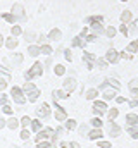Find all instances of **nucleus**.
<instances>
[{
	"mask_svg": "<svg viewBox=\"0 0 138 148\" xmlns=\"http://www.w3.org/2000/svg\"><path fill=\"white\" fill-rule=\"evenodd\" d=\"M10 98H12V102H14L17 107H23V105H26V103H28L26 93L23 91V88H21V86H12V88H10Z\"/></svg>",
	"mask_w": 138,
	"mask_h": 148,
	"instance_id": "1",
	"label": "nucleus"
},
{
	"mask_svg": "<svg viewBox=\"0 0 138 148\" xmlns=\"http://www.w3.org/2000/svg\"><path fill=\"white\" fill-rule=\"evenodd\" d=\"M41 76H43V64L40 60H36V62H33V66L30 69H26L24 79L26 81H34L36 77H41Z\"/></svg>",
	"mask_w": 138,
	"mask_h": 148,
	"instance_id": "2",
	"label": "nucleus"
},
{
	"mask_svg": "<svg viewBox=\"0 0 138 148\" xmlns=\"http://www.w3.org/2000/svg\"><path fill=\"white\" fill-rule=\"evenodd\" d=\"M52 114H54V110H52V107H50L48 103H41V105L36 109V112H34V115H36L38 119H41V121H48L50 117H54Z\"/></svg>",
	"mask_w": 138,
	"mask_h": 148,
	"instance_id": "3",
	"label": "nucleus"
},
{
	"mask_svg": "<svg viewBox=\"0 0 138 148\" xmlns=\"http://www.w3.org/2000/svg\"><path fill=\"white\" fill-rule=\"evenodd\" d=\"M52 136H54V127H50V126H47V127H43L40 133H36L34 134V141L38 143V141H52Z\"/></svg>",
	"mask_w": 138,
	"mask_h": 148,
	"instance_id": "4",
	"label": "nucleus"
},
{
	"mask_svg": "<svg viewBox=\"0 0 138 148\" xmlns=\"http://www.w3.org/2000/svg\"><path fill=\"white\" fill-rule=\"evenodd\" d=\"M52 107H54V114H52V115H54V119H55L57 122H62V124H64V122H66V119H68V112L59 105V102H54V103H52Z\"/></svg>",
	"mask_w": 138,
	"mask_h": 148,
	"instance_id": "5",
	"label": "nucleus"
},
{
	"mask_svg": "<svg viewBox=\"0 0 138 148\" xmlns=\"http://www.w3.org/2000/svg\"><path fill=\"white\" fill-rule=\"evenodd\" d=\"M76 86H78V81H76V77H72V76L66 77L64 83H62V90H66L68 93H72V91L76 90Z\"/></svg>",
	"mask_w": 138,
	"mask_h": 148,
	"instance_id": "6",
	"label": "nucleus"
},
{
	"mask_svg": "<svg viewBox=\"0 0 138 148\" xmlns=\"http://www.w3.org/2000/svg\"><path fill=\"white\" fill-rule=\"evenodd\" d=\"M30 129H31V133H33V134L40 133V131L43 129V121H41V119H38V117H34L33 121H31V124H30Z\"/></svg>",
	"mask_w": 138,
	"mask_h": 148,
	"instance_id": "7",
	"label": "nucleus"
},
{
	"mask_svg": "<svg viewBox=\"0 0 138 148\" xmlns=\"http://www.w3.org/2000/svg\"><path fill=\"white\" fill-rule=\"evenodd\" d=\"M5 48L7 50H16L17 47H19V38H14V36H9V38H5Z\"/></svg>",
	"mask_w": 138,
	"mask_h": 148,
	"instance_id": "8",
	"label": "nucleus"
},
{
	"mask_svg": "<svg viewBox=\"0 0 138 148\" xmlns=\"http://www.w3.org/2000/svg\"><path fill=\"white\" fill-rule=\"evenodd\" d=\"M17 19H21V21H24V9H23V5L21 3H14L12 5V10H10Z\"/></svg>",
	"mask_w": 138,
	"mask_h": 148,
	"instance_id": "9",
	"label": "nucleus"
},
{
	"mask_svg": "<svg viewBox=\"0 0 138 148\" xmlns=\"http://www.w3.org/2000/svg\"><path fill=\"white\" fill-rule=\"evenodd\" d=\"M19 126H21V124H19V119H17L16 115H10V117L7 119V124H5V127H7V129H10V131H16Z\"/></svg>",
	"mask_w": 138,
	"mask_h": 148,
	"instance_id": "10",
	"label": "nucleus"
},
{
	"mask_svg": "<svg viewBox=\"0 0 138 148\" xmlns=\"http://www.w3.org/2000/svg\"><path fill=\"white\" fill-rule=\"evenodd\" d=\"M26 52H28V55H31V57H34V59L41 55V52H40V45H38V43H31V45H28Z\"/></svg>",
	"mask_w": 138,
	"mask_h": 148,
	"instance_id": "11",
	"label": "nucleus"
},
{
	"mask_svg": "<svg viewBox=\"0 0 138 148\" xmlns=\"http://www.w3.org/2000/svg\"><path fill=\"white\" fill-rule=\"evenodd\" d=\"M47 36H48V40H50V41H61V40H62V31H61L59 28H54V29H52Z\"/></svg>",
	"mask_w": 138,
	"mask_h": 148,
	"instance_id": "12",
	"label": "nucleus"
},
{
	"mask_svg": "<svg viewBox=\"0 0 138 148\" xmlns=\"http://www.w3.org/2000/svg\"><path fill=\"white\" fill-rule=\"evenodd\" d=\"M62 126L66 127V131H74V129H78V121H76V119H72V117H68V119H66V122H64Z\"/></svg>",
	"mask_w": 138,
	"mask_h": 148,
	"instance_id": "13",
	"label": "nucleus"
},
{
	"mask_svg": "<svg viewBox=\"0 0 138 148\" xmlns=\"http://www.w3.org/2000/svg\"><path fill=\"white\" fill-rule=\"evenodd\" d=\"M23 35H24L26 41H28L30 45H31V43H36V41H38V33H34V31H31V29H30V31H24Z\"/></svg>",
	"mask_w": 138,
	"mask_h": 148,
	"instance_id": "14",
	"label": "nucleus"
},
{
	"mask_svg": "<svg viewBox=\"0 0 138 148\" xmlns=\"http://www.w3.org/2000/svg\"><path fill=\"white\" fill-rule=\"evenodd\" d=\"M52 97H54V102H57V98L61 100V98H68L69 93L66 91V90H62V88H59V90H55L54 93H52Z\"/></svg>",
	"mask_w": 138,
	"mask_h": 148,
	"instance_id": "15",
	"label": "nucleus"
},
{
	"mask_svg": "<svg viewBox=\"0 0 138 148\" xmlns=\"http://www.w3.org/2000/svg\"><path fill=\"white\" fill-rule=\"evenodd\" d=\"M66 73H68V69H66V66H64V64H55V66H54V74H55L57 77L64 76Z\"/></svg>",
	"mask_w": 138,
	"mask_h": 148,
	"instance_id": "16",
	"label": "nucleus"
},
{
	"mask_svg": "<svg viewBox=\"0 0 138 148\" xmlns=\"http://www.w3.org/2000/svg\"><path fill=\"white\" fill-rule=\"evenodd\" d=\"M85 43H86V41L79 36V35H78V36H74L72 40H71V47H76V48H83V47H85Z\"/></svg>",
	"mask_w": 138,
	"mask_h": 148,
	"instance_id": "17",
	"label": "nucleus"
},
{
	"mask_svg": "<svg viewBox=\"0 0 138 148\" xmlns=\"http://www.w3.org/2000/svg\"><path fill=\"white\" fill-rule=\"evenodd\" d=\"M2 19H3L5 23H10V24H16V23H17V17H16L12 12H3V14H2Z\"/></svg>",
	"mask_w": 138,
	"mask_h": 148,
	"instance_id": "18",
	"label": "nucleus"
},
{
	"mask_svg": "<svg viewBox=\"0 0 138 148\" xmlns=\"http://www.w3.org/2000/svg\"><path fill=\"white\" fill-rule=\"evenodd\" d=\"M40 52H41V55H47V57H50V55L54 53V48H52L48 43H43V45H40Z\"/></svg>",
	"mask_w": 138,
	"mask_h": 148,
	"instance_id": "19",
	"label": "nucleus"
},
{
	"mask_svg": "<svg viewBox=\"0 0 138 148\" xmlns=\"http://www.w3.org/2000/svg\"><path fill=\"white\" fill-rule=\"evenodd\" d=\"M88 124H90L92 127H95V129H102V126H104V121L100 119V117H92Z\"/></svg>",
	"mask_w": 138,
	"mask_h": 148,
	"instance_id": "20",
	"label": "nucleus"
},
{
	"mask_svg": "<svg viewBox=\"0 0 138 148\" xmlns=\"http://www.w3.org/2000/svg\"><path fill=\"white\" fill-rule=\"evenodd\" d=\"M23 60H24V55H23V53L17 52V53L12 55V66H17V67H19V66H23Z\"/></svg>",
	"mask_w": 138,
	"mask_h": 148,
	"instance_id": "21",
	"label": "nucleus"
},
{
	"mask_svg": "<svg viewBox=\"0 0 138 148\" xmlns=\"http://www.w3.org/2000/svg\"><path fill=\"white\" fill-rule=\"evenodd\" d=\"M31 134H33V133H31V129H30V127H23V129H21V133H19V138H21L23 141H28V140L31 138Z\"/></svg>",
	"mask_w": 138,
	"mask_h": 148,
	"instance_id": "22",
	"label": "nucleus"
},
{
	"mask_svg": "<svg viewBox=\"0 0 138 148\" xmlns=\"http://www.w3.org/2000/svg\"><path fill=\"white\" fill-rule=\"evenodd\" d=\"M100 138H102V129H95V127H93V129L88 133V140H93V141H95V140H100Z\"/></svg>",
	"mask_w": 138,
	"mask_h": 148,
	"instance_id": "23",
	"label": "nucleus"
},
{
	"mask_svg": "<svg viewBox=\"0 0 138 148\" xmlns=\"http://www.w3.org/2000/svg\"><path fill=\"white\" fill-rule=\"evenodd\" d=\"M38 97H40V90H38V88L33 90V91H30V93H26V98H28V102H31V103H34V102L38 100Z\"/></svg>",
	"mask_w": 138,
	"mask_h": 148,
	"instance_id": "24",
	"label": "nucleus"
},
{
	"mask_svg": "<svg viewBox=\"0 0 138 148\" xmlns=\"http://www.w3.org/2000/svg\"><path fill=\"white\" fill-rule=\"evenodd\" d=\"M24 31H23V28L19 26V24H12V29H10V36L14 38H19L21 35H23Z\"/></svg>",
	"mask_w": 138,
	"mask_h": 148,
	"instance_id": "25",
	"label": "nucleus"
},
{
	"mask_svg": "<svg viewBox=\"0 0 138 148\" xmlns=\"http://www.w3.org/2000/svg\"><path fill=\"white\" fill-rule=\"evenodd\" d=\"M21 88H23V91H24V93H30V91H33V90H36L38 86L34 84L33 81H26V83H24V84H23Z\"/></svg>",
	"mask_w": 138,
	"mask_h": 148,
	"instance_id": "26",
	"label": "nucleus"
},
{
	"mask_svg": "<svg viewBox=\"0 0 138 148\" xmlns=\"http://www.w3.org/2000/svg\"><path fill=\"white\" fill-rule=\"evenodd\" d=\"M90 29H92L95 35H102V33H104L102 23H93V24H90Z\"/></svg>",
	"mask_w": 138,
	"mask_h": 148,
	"instance_id": "27",
	"label": "nucleus"
},
{
	"mask_svg": "<svg viewBox=\"0 0 138 148\" xmlns=\"http://www.w3.org/2000/svg\"><path fill=\"white\" fill-rule=\"evenodd\" d=\"M31 117L30 115H23L21 119H19V124H21V127H30V124H31Z\"/></svg>",
	"mask_w": 138,
	"mask_h": 148,
	"instance_id": "28",
	"label": "nucleus"
},
{
	"mask_svg": "<svg viewBox=\"0 0 138 148\" xmlns=\"http://www.w3.org/2000/svg\"><path fill=\"white\" fill-rule=\"evenodd\" d=\"M93 109H97L99 112H105L107 110V105H105V102H100V100H97V102H93Z\"/></svg>",
	"mask_w": 138,
	"mask_h": 148,
	"instance_id": "29",
	"label": "nucleus"
},
{
	"mask_svg": "<svg viewBox=\"0 0 138 148\" xmlns=\"http://www.w3.org/2000/svg\"><path fill=\"white\" fill-rule=\"evenodd\" d=\"M36 148H55V143H52V141H38L36 143Z\"/></svg>",
	"mask_w": 138,
	"mask_h": 148,
	"instance_id": "30",
	"label": "nucleus"
},
{
	"mask_svg": "<svg viewBox=\"0 0 138 148\" xmlns=\"http://www.w3.org/2000/svg\"><path fill=\"white\" fill-rule=\"evenodd\" d=\"M0 77H5L7 81H10V71H9V67L0 66Z\"/></svg>",
	"mask_w": 138,
	"mask_h": 148,
	"instance_id": "31",
	"label": "nucleus"
},
{
	"mask_svg": "<svg viewBox=\"0 0 138 148\" xmlns=\"http://www.w3.org/2000/svg\"><path fill=\"white\" fill-rule=\"evenodd\" d=\"M88 126H90V124H79V126H78V129H79V134H81V136H88V133H90Z\"/></svg>",
	"mask_w": 138,
	"mask_h": 148,
	"instance_id": "32",
	"label": "nucleus"
},
{
	"mask_svg": "<svg viewBox=\"0 0 138 148\" xmlns=\"http://www.w3.org/2000/svg\"><path fill=\"white\" fill-rule=\"evenodd\" d=\"M62 55H64V60H68V62H72V52H71V48H64L62 50Z\"/></svg>",
	"mask_w": 138,
	"mask_h": 148,
	"instance_id": "33",
	"label": "nucleus"
},
{
	"mask_svg": "<svg viewBox=\"0 0 138 148\" xmlns=\"http://www.w3.org/2000/svg\"><path fill=\"white\" fill-rule=\"evenodd\" d=\"M0 109H2V114H5V115H9V117H10V115H14V110H12V107H10L9 103H7V105H3V107H0Z\"/></svg>",
	"mask_w": 138,
	"mask_h": 148,
	"instance_id": "34",
	"label": "nucleus"
},
{
	"mask_svg": "<svg viewBox=\"0 0 138 148\" xmlns=\"http://www.w3.org/2000/svg\"><path fill=\"white\" fill-rule=\"evenodd\" d=\"M97 93H99V91H97V90H88V91H86V93H85V97H86V98H88V100H93V98H95V97H97Z\"/></svg>",
	"mask_w": 138,
	"mask_h": 148,
	"instance_id": "35",
	"label": "nucleus"
},
{
	"mask_svg": "<svg viewBox=\"0 0 138 148\" xmlns=\"http://www.w3.org/2000/svg\"><path fill=\"white\" fill-rule=\"evenodd\" d=\"M7 86H9V81H7L5 77H0V91H2V93L7 90Z\"/></svg>",
	"mask_w": 138,
	"mask_h": 148,
	"instance_id": "36",
	"label": "nucleus"
},
{
	"mask_svg": "<svg viewBox=\"0 0 138 148\" xmlns=\"http://www.w3.org/2000/svg\"><path fill=\"white\" fill-rule=\"evenodd\" d=\"M107 59H109V62H117V53L110 50V52L107 53Z\"/></svg>",
	"mask_w": 138,
	"mask_h": 148,
	"instance_id": "37",
	"label": "nucleus"
},
{
	"mask_svg": "<svg viewBox=\"0 0 138 148\" xmlns=\"http://www.w3.org/2000/svg\"><path fill=\"white\" fill-rule=\"evenodd\" d=\"M7 103H9V95L2 93V95H0V107H3V105H7Z\"/></svg>",
	"mask_w": 138,
	"mask_h": 148,
	"instance_id": "38",
	"label": "nucleus"
},
{
	"mask_svg": "<svg viewBox=\"0 0 138 148\" xmlns=\"http://www.w3.org/2000/svg\"><path fill=\"white\" fill-rule=\"evenodd\" d=\"M83 60H85V62H93V60H95V55L85 52V53H83Z\"/></svg>",
	"mask_w": 138,
	"mask_h": 148,
	"instance_id": "39",
	"label": "nucleus"
},
{
	"mask_svg": "<svg viewBox=\"0 0 138 148\" xmlns=\"http://www.w3.org/2000/svg\"><path fill=\"white\" fill-rule=\"evenodd\" d=\"M109 129H110V131H109V134H114V136H116V134L119 133V127H117V126H114V124H110V126H109Z\"/></svg>",
	"mask_w": 138,
	"mask_h": 148,
	"instance_id": "40",
	"label": "nucleus"
},
{
	"mask_svg": "<svg viewBox=\"0 0 138 148\" xmlns=\"http://www.w3.org/2000/svg\"><path fill=\"white\" fill-rule=\"evenodd\" d=\"M99 148H110V143L109 141H104V140H99Z\"/></svg>",
	"mask_w": 138,
	"mask_h": 148,
	"instance_id": "41",
	"label": "nucleus"
},
{
	"mask_svg": "<svg viewBox=\"0 0 138 148\" xmlns=\"http://www.w3.org/2000/svg\"><path fill=\"white\" fill-rule=\"evenodd\" d=\"M105 35H107L109 38H112L114 35H116V29H114V28H107V29H105Z\"/></svg>",
	"mask_w": 138,
	"mask_h": 148,
	"instance_id": "42",
	"label": "nucleus"
},
{
	"mask_svg": "<svg viewBox=\"0 0 138 148\" xmlns=\"http://www.w3.org/2000/svg\"><path fill=\"white\" fill-rule=\"evenodd\" d=\"M116 117H117V110H116V109H110V110H109V119L112 121V119H116Z\"/></svg>",
	"mask_w": 138,
	"mask_h": 148,
	"instance_id": "43",
	"label": "nucleus"
},
{
	"mask_svg": "<svg viewBox=\"0 0 138 148\" xmlns=\"http://www.w3.org/2000/svg\"><path fill=\"white\" fill-rule=\"evenodd\" d=\"M59 148H71V141H61Z\"/></svg>",
	"mask_w": 138,
	"mask_h": 148,
	"instance_id": "44",
	"label": "nucleus"
},
{
	"mask_svg": "<svg viewBox=\"0 0 138 148\" xmlns=\"http://www.w3.org/2000/svg\"><path fill=\"white\" fill-rule=\"evenodd\" d=\"M112 97H114L112 91H105V93H104V98H105V100H109V98H112Z\"/></svg>",
	"mask_w": 138,
	"mask_h": 148,
	"instance_id": "45",
	"label": "nucleus"
},
{
	"mask_svg": "<svg viewBox=\"0 0 138 148\" xmlns=\"http://www.w3.org/2000/svg\"><path fill=\"white\" fill-rule=\"evenodd\" d=\"M5 124H7V119L0 117V129H3V127H5Z\"/></svg>",
	"mask_w": 138,
	"mask_h": 148,
	"instance_id": "46",
	"label": "nucleus"
},
{
	"mask_svg": "<svg viewBox=\"0 0 138 148\" xmlns=\"http://www.w3.org/2000/svg\"><path fill=\"white\" fill-rule=\"evenodd\" d=\"M71 148H81V147H79V143H76V141H71Z\"/></svg>",
	"mask_w": 138,
	"mask_h": 148,
	"instance_id": "47",
	"label": "nucleus"
},
{
	"mask_svg": "<svg viewBox=\"0 0 138 148\" xmlns=\"http://www.w3.org/2000/svg\"><path fill=\"white\" fill-rule=\"evenodd\" d=\"M3 43H5V38H3V35L0 33V47H3Z\"/></svg>",
	"mask_w": 138,
	"mask_h": 148,
	"instance_id": "48",
	"label": "nucleus"
},
{
	"mask_svg": "<svg viewBox=\"0 0 138 148\" xmlns=\"http://www.w3.org/2000/svg\"><path fill=\"white\" fill-rule=\"evenodd\" d=\"M116 102H117V103H123V102H124V98H123V97H117V98H116Z\"/></svg>",
	"mask_w": 138,
	"mask_h": 148,
	"instance_id": "49",
	"label": "nucleus"
},
{
	"mask_svg": "<svg viewBox=\"0 0 138 148\" xmlns=\"http://www.w3.org/2000/svg\"><path fill=\"white\" fill-rule=\"evenodd\" d=\"M55 148H57V147H55Z\"/></svg>",
	"mask_w": 138,
	"mask_h": 148,
	"instance_id": "50",
	"label": "nucleus"
}]
</instances>
